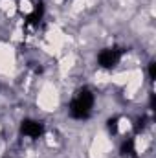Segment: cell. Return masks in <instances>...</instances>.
Masks as SVG:
<instances>
[{"instance_id": "obj_1", "label": "cell", "mask_w": 156, "mask_h": 158, "mask_svg": "<svg viewBox=\"0 0 156 158\" xmlns=\"http://www.w3.org/2000/svg\"><path fill=\"white\" fill-rule=\"evenodd\" d=\"M94 96L88 88H83L70 103V116L76 119H86L92 112Z\"/></svg>"}, {"instance_id": "obj_2", "label": "cell", "mask_w": 156, "mask_h": 158, "mask_svg": "<svg viewBox=\"0 0 156 158\" xmlns=\"http://www.w3.org/2000/svg\"><path fill=\"white\" fill-rule=\"evenodd\" d=\"M123 52H125V50L119 48V46L103 50V52L99 53V57H97L99 66H101V68H112V66H116L117 63H119V59H121V55H123Z\"/></svg>"}, {"instance_id": "obj_3", "label": "cell", "mask_w": 156, "mask_h": 158, "mask_svg": "<svg viewBox=\"0 0 156 158\" xmlns=\"http://www.w3.org/2000/svg\"><path fill=\"white\" fill-rule=\"evenodd\" d=\"M20 131H22V134H26L30 138H39L44 132V127H42V123L35 121V119H24L20 125Z\"/></svg>"}, {"instance_id": "obj_4", "label": "cell", "mask_w": 156, "mask_h": 158, "mask_svg": "<svg viewBox=\"0 0 156 158\" xmlns=\"http://www.w3.org/2000/svg\"><path fill=\"white\" fill-rule=\"evenodd\" d=\"M42 15H44V4L39 2V4L33 7V11L26 17V22H28V24H39L40 19H42Z\"/></svg>"}, {"instance_id": "obj_5", "label": "cell", "mask_w": 156, "mask_h": 158, "mask_svg": "<svg viewBox=\"0 0 156 158\" xmlns=\"http://www.w3.org/2000/svg\"><path fill=\"white\" fill-rule=\"evenodd\" d=\"M121 155L127 158H136V149H134V140L129 138L127 142H123L121 145Z\"/></svg>"}, {"instance_id": "obj_6", "label": "cell", "mask_w": 156, "mask_h": 158, "mask_svg": "<svg viewBox=\"0 0 156 158\" xmlns=\"http://www.w3.org/2000/svg\"><path fill=\"white\" fill-rule=\"evenodd\" d=\"M107 127H109V131H110L112 134H116L117 132V118H110L107 121Z\"/></svg>"}, {"instance_id": "obj_7", "label": "cell", "mask_w": 156, "mask_h": 158, "mask_svg": "<svg viewBox=\"0 0 156 158\" xmlns=\"http://www.w3.org/2000/svg\"><path fill=\"white\" fill-rule=\"evenodd\" d=\"M143 127H145V118H140L136 121V125H134V131H136V132H142Z\"/></svg>"}, {"instance_id": "obj_8", "label": "cell", "mask_w": 156, "mask_h": 158, "mask_svg": "<svg viewBox=\"0 0 156 158\" xmlns=\"http://www.w3.org/2000/svg\"><path fill=\"white\" fill-rule=\"evenodd\" d=\"M149 77H151V79L156 77V63H154V61L149 64Z\"/></svg>"}]
</instances>
